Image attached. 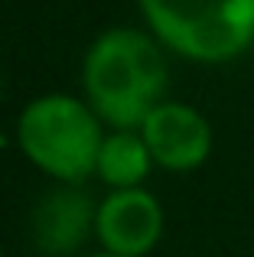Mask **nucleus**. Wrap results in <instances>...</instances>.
I'll return each instance as SVG.
<instances>
[{
	"label": "nucleus",
	"mask_w": 254,
	"mask_h": 257,
	"mask_svg": "<svg viewBox=\"0 0 254 257\" xmlns=\"http://www.w3.org/2000/svg\"><path fill=\"white\" fill-rule=\"evenodd\" d=\"M170 69L157 36L140 30H108L91 43L82 85L91 111L114 131H140L147 114L163 101Z\"/></svg>",
	"instance_id": "nucleus-1"
},
{
	"label": "nucleus",
	"mask_w": 254,
	"mask_h": 257,
	"mask_svg": "<svg viewBox=\"0 0 254 257\" xmlns=\"http://www.w3.org/2000/svg\"><path fill=\"white\" fill-rule=\"evenodd\" d=\"M150 33L189 62H231L254 43V0H140Z\"/></svg>",
	"instance_id": "nucleus-2"
},
{
	"label": "nucleus",
	"mask_w": 254,
	"mask_h": 257,
	"mask_svg": "<svg viewBox=\"0 0 254 257\" xmlns=\"http://www.w3.org/2000/svg\"><path fill=\"white\" fill-rule=\"evenodd\" d=\"M98 114L72 94H43L20 114L17 140L33 166L62 182H82L98 170L104 144Z\"/></svg>",
	"instance_id": "nucleus-3"
},
{
	"label": "nucleus",
	"mask_w": 254,
	"mask_h": 257,
	"mask_svg": "<svg viewBox=\"0 0 254 257\" xmlns=\"http://www.w3.org/2000/svg\"><path fill=\"white\" fill-rule=\"evenodd\" d=\"M140 137L153 163L170 173L199 170L212 153V124L183 101H160L140 124Z\"/></svg>",
	"instance_id": "nucleus-4"
},
{
	"label": "nucleus",
	"mask_w": 254,
	"mask_h": 257,
	"mask_svg": "<svg viewBox=\"0 0 254 257\" xmlns=\"http://www.w3.org/2000/svg\"><path fill=\"white\" fill-rule=\"evenodd\" d=\"M163 205L157 195L137 189H114L95 208V234L108 254L144 257L163 238Z\"/></svg>",
	"instance_id": "nucleus-5"
},
{
	"label": "nucleus",
	"mask_w": 254,
	"mask_h": 257,
	"mask_svg": "<svg viewBox=\"0 0 254 257\" xmlns=\"http://www.w3.org/2000/svg\"><path fill=\"white\" fill-rule=\"evenodd\" d=\"M95 225L91 199L78 189H59L49 192L33 212V234L46 254H72L88 238Z\"/></svg>",
	"instance_id": "nucleus-6"
},
{
	"label": "nucleus",
	"mask_w": 254,
	"mask_h": 257,
	"mask_svg": "<svg viewBox=\"0 0 254 257\" xmlns=\"http://www.w3.org/2000/svg\"><path fill=\"white\" fill-rule=\"evenodd\" d=\"M150 166L157 163H153L140 131L108 134L98 150V176L114 189H137L150 176Z\"/></svg>",
	"instance_id": "nucleus-7"
},
{
	"label": "nucleus",
	"mask_w": 254,
	"mask_h": 257,
	"mask_svg": "<svg viewBox=\"0 0 254 257\" xmlns=\"http://www.w3.org/2000/svg\"><path fill=\"white\" fill-rule=\"evenodd\" d=\"M91 257H121V254H108V251H104V254H91Z\"/></svg>",
	"instance_id": "nucleus-8"
},
{
	"label": "nucleus",
	"mask_w": 254,
	"mask_h": 257,
	"mask_svg": "<svg viewBox=\"0 0 254 257\" xmlns=\"http://www.w3.org/2000/svg\"><path fill=\"white\" fill-rule=\"evenodd\" d=\"M0 257H4V254H0Z\"/></svg>",
	"instance_id": "nucleus-9"
}]
</instances>
